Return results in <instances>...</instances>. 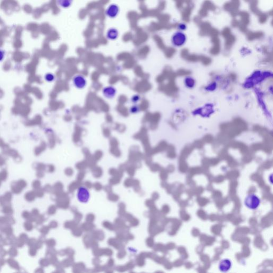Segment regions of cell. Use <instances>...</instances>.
Listing matches in <instances>:
<instances>
[{"instance_id": "1", "label": "cell", "mask_w": 273, "mask_h": 273, "mask_svg": "<svg viewBox=\"0 0 273 273\" xmlns=\"http://www.w3.org/2000/svg\"><path fill=\"white\" fill-rule=\"evenodd\" d=\"M260 200L255 194H250L245 197L244 204L246 207L251 210H255L259 207Z\"/></svg>"}, {"instance_id": "2", "label": "cell", "mask_w": 273, "mask_h": 273, "mask_svg": "<svg viewBox=\"0 0 273 273\" xmlns=\"http://www.w3.org/2000/svg\"><path fill=\"white\" fill-rule=\"evenodd\" d=\"M120 10V8L116 4H110L106 9V16L108 18L114 19V18H116L119 14Z\"/></svg>"}, {"instance_id": "3", "label": "cell", "mask_w": 273, "mask_h": 273, "mask_svg": "<svg viewBox=\"0 0 273 273\" xmlns=\"http://www.w3.org/2000/svg\"><path fill=\"white\" fill-rule=\"evenodd\" d=\"M232 266V262L230 259L225 258L220 261L219 269L222 272L226 273L230 270Z\"/></svg>"}, {"instance_id": "4", "label": "cell", "mask_w": 273, "mask_h": 273, "mask_svg": "<svg viewBox=\"0 0 273 273\" xmlns=\"http://www.w3.org/2000/svg\"><path fill=\"white\" fill-rule=\"evenodd\" d=\"M73 83L74 85L77 88L79 89H82L83 87H85L86 86V79L84 77L82 76L81 75H76L75 76L73 79Z\"/></svg>"}, {"instance_id": "5", "label": "cell", "mask_w": 273, "mask_h": 273, "mask_svg": "<svg viewBox=\"0 0 273 273\" xmlns=\"http://www.w3.org/2000/svg\"><path fill=\"white\" fill-rule=\"evenodd\" d=\"M119 36V32L118 29L112 27L107 30L106 36L107 39L110 41H114L118 39Z\"/></svg>"}, {"instance_id": "6", "label": "cell", "mask_w": 273, "mask_h": 273, "mask_svg": "<svg viewBox=\"0 0 273 273\" xmlns=\"http://www.w3.org/2000/svg\"><path fill=\"white\" fill-rule=\"evenodd\" d=\"M89 192L87 191V189L84 187L80 188L77 194V197L80 201L82 202H87L89 198Z\"/></svg>"}, {"instance_id": "7", "label": "cell", "mask_w": 273, "mask_h": 273, "mask_svg": "<svg viewBox=\"0 0 273 273\" xmlns=\"http://www.w3.org/2000/svg\"><path fill=\"white\" fill-rule=\"evenodd\" d=\"M103 93L107 98H112L116 94V90L112 87H106L103 90Z\"/></svg>"}, {"instance_id": "8", "label": "cell", "mask_w": 273, "mask_h": 273, "mask_svg": "<svg viewBox=\"0 0 273 273\" xmlns=\"http://www.w3.org/2000/svg\"><path fill=\"white\" fill-rule=\"evenodd\" d=\"M74 0H56V3L59 7L63 9H68L71 7Z\"/></svg>"}, {"instance_id": "9", "label": "cell", "mask_w": 273, "mask_h": 273, "mask_svg": "<svg viewBox=\"0 0 273 273\" xmlns=\"http://www.w3.org/2000/svg\"><path fill=\"white\" fill-rule=\"evenodd\" d=\"M173 39L175 44L180 45L183 44L185 42V36L182 33H178L175 34L174 37H173Z\"/></svg>"}, {"instance_id": "10", "label": "cell", "mask_w": 273, "mask_h": 273, "mask_svg": "<svg viewBox=\"0 0 273 273\" xmlns=\"http://www.w3.org/2000/svg\"><path fill=\"white\" fill-rule=\"evenodd\" d=\"M5 55H6V53H5L4 50H3L2 49L0 48V62L3 60Z\"/></svg>"}, {"instance_id": "11", "label": "cell", "mask_w": 273, "mask_h": 273, "mask_svg": "<svg viewBox=\"0 0 273 273\" xmlns=\"http://www.w3.org/2000/svg\"><path fill=\"white\" fill-rule=\"evenodd\" d=\"M54 78H55V77H54L53 74H48L46 75V76H45V79H46V80L48 81H52L54 80Z\"/></svg>"}, {"instance_id": "12", "label": "cell", "mask_w": 273, "mask_h": 273, "mask_svg": "<svg viewBox=\"0 0 273 273\" xmlns=\"http://www.w3.org/2000/svg\"><path fill=\"white\" fill-rule=\"evenodd\" d=\"M139 111V108L137 106H134L131 108V112L132 113H137Z\"/></svg>"}]
</instances>
